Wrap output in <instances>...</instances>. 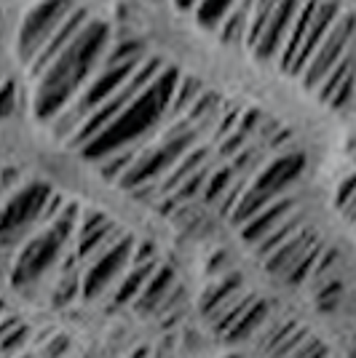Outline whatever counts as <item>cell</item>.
<instances>
[{
    "mask_svg": "<svg viewBox=\"0 0 356 358\" xmlns=\"http://www.w3.org/2000/svg\"><path fill=\"white\" fill-rule=\"evenodd\" d=\"M316 99L332 110H343L356 99V43L341 59V64L327 75V80L316 91Z\"/></svg>",
    "mask_w": 356,
    "mask_h": 358,
    "instance_id": "cell-12",
    "label": "cell"
},
{
    "mask_svg": "<svg viewBox=\"0 0 356 358\" xmlns=\"http://www.w3.org/2000/svg\"><path fill=\"white\" fill-rule=\"evenodd\" d=\"M172 286H174V270H169L166 265H158L156 273L150 275L148 286L142 289V294L137 297V313H150V310H156V305H161L166 294L172 292Z\"/></svg>",
    "mask_w": 356,
    "mask_h": 358,
    "instance_id": "cell-18",
    "label": "cell"
},
{
    "mask_svg": "<svg viewBox=\"0 0 356 358\" xmlns=\"http://www.w3.org/2000/svg\"><path fill=\"white\" fill-rule=\"evenodd\" d=\"M228 268V254L225 252H217L212 259H209V268H207V273L209 275H220L223 270Z\"/></svg>",
    "mask_w": 356,
    "mask_h": 358,
    "instance_id": "cell-34",
    "label": "cell"
},
{
    "mask_svg": "<svg viewBox=\"0 0 356 358\" xmlns=\"http://www.w3.org/2000/svg\"><path fill=\"white\" fill-rule=\"evenodd\" d=\"M354 230H356V224H354Z\"/></svg>",
    "mask_w": 356,
    "mask_h": 358,
    "instance_id": "cell-41",
    "label": "cell"
},
{
    "mask_svg": "<svg viewBox=\"0 0 356 358\" xmlns=\"http://www.w3.org/2000/svg\"><path fill=\"white\" fill-rule=\"evenodd\" d=\"M163 67H166V64H163L161 57H148V59L139 64V70L134 73L132 80H129V83H126L118 94H113L107 102H102V105L91 113L89 118L83 120V126H81V129H78V134L67 142V148L81 150L83 145H89L97 134H102L104 129H107L113 120L118 118L121 113L132 105L134 99H137V96H139V94L148 89L150 83H153V80L163 73Z\"/></svg>",
    "mask_w": 356,
    "mask_h": 358,
    "instance_id": "cell-4",
    "label": "cell"
},
{
    "mask_svg": "<svg viewBox=\"0 0 356 358\" xmlns=\"http://www.w3.org/2000/svg\"><path fill=\"white\" fill-rule=\"evenodd\" d=\"M78 8L75 0H38L27 14L22 16L16 30V57L25 67H30L32 59L41 54L54 32L67 22V16Z\"/></svg>",
    "mask_w": 356,
    "mask_h": 358,
    "instance_id": "cell-5",
    "label": "cell"
},
{
    "mask_svg": "<svg viewBox=\"0 0 356 358\" xmlns=\"http://www.w3.org/2000/svg\"><path fill=\"white\" fill-rule=\"evenodd\" d=\"M351 358H356V343H354V353H351Z\"/></svg>",
    "mask_w": 356,
    "mask_h": 358,
    "instance_id": "cell-39",
    "label": "cell"
},
{
    "mask_svg": "<svg viewBox=\"0 0 356 358\" xmlns=\"http://www.w3.org/2000/svg\"><path fill=\"white\" fill-rule=\"evenodd\" d=\"M16 174H22V171H16L14 166H6V171H3V190H6V195H8V193H14Z\"/></svg>",
    "mask_w": 356,
    "mask_h": 358,
    "instance_id": "cell-36",
    "label": "cell"
},
{
    "mask_svg": "<svg viewBox=\"0 0 356 358\" xmlns=\"http://www.w3.org/2000/svg\"><path fill=\"white\" fill-rule=\"evenodd\" d=\"M67 337H57V343L54 345H46V358H60L64 350H67Z\"/></svg>",
    "mask_w": 356,
    "mask_h": 358,
    "instance_id": "cell-35",
    "label": "cell"
},
{
    "mask_svg": "<svg viewBox=\"0 0 356 358\" xmlns=\"http://www.w3.org/2000/svg\"><path fill=\"white\" fill-rule=\"evenodd\" d=\"M324 356H327V348L322 343H316L313 337H308V340L292 353V358H324Z\"/></svg>",
    "mask_w": 356,
    "mask_h": 358,
    "instance_id": "cell-33",
    "label": "cell"
},
{
    "mask_svg": "<svg viewBox=\"0 0 356 358\" xmlns=\"http://www.w3.org/2000/svg\"><path fill=\"white\" fill-rule=\"evenodd\" d=\"M86 24H89V11L78 6L73 14L67 16V22L62 24L60 30L54 32V38H51V41H48V43L41 48V54L32 59L30 67H27V75H30L32 83H35V80H38V78H41V75H43L46 70L51 67V64H54V59L60 57L62 51L67 48V45L73 43L75 38H78V32L83 30Z\"/></svg>",
    "mask_w": 356,
    "mask_h": 358,
    "instance_id": "cell-13",
    "label": "cell"
},
{
    "mask_svg": "<svg viewBox=\"0 0 356 358\" xmlns=\"http://www.w3.org/2000/svg\"><path fill=\"white\" fill-rule=\"evenodd\" d=\"M356 43V14L351 11H343L335 22V27L329 30V35L324 38L322 48L313 54V59L308 62V67L303 70L300 80L308 91H319V86L327 80V75L332 73L341 59L351 51V45Z\"/></svg>",
    "mask_w": 356,
    "mask_h": 358,
    "instance_id": "cell-6",
    "label": "cell"
},
{
    "mask_svg": "<svg viewBox=\"0 0 356 358\" xmlns=\"http://www.w3.org/2000/svg\"><path fill=\"white\" fill-rule=\"evenodd\" d=\"M238 0H201L196 8V22L207 30H220V24L225 22V16L236 8Z\"/></svg>",
    "mask_w": 356,
    "mask_h": 358,
    "instance_id": "cell-24",
    "label": "cell"
},
{
    "mask_svg": "<svg viewBox=\"0 0 356 358\" xmlns=\"http://www.w3.org/2000/svg\"><path fill=\"white\" fill-rule=\"evenodd\" d=\"M182 73L177 67H163V73L150 83L148 89L142 91L132 105L121 113L118 118L113 120L102 134H97L89 145L78 150L86 161H102L110 152L116 150H123L134 145V142H145V139H153L156 129L166 123V113H169V105H172V96L177 91V83Z\"/></svg>",
    "mask_w": 356,
    "mask_h": 358,
    "instance_id": "cell-2",
    "label": "cell"
},
{
    "mask_svg": "<svg viewBox=\"0 0 356 358\" xmlns=\"http://www.w3.org/2000/svg\"><path fill=\"white\" fill-rule=\"evenodd\" d=\"M241 281H244L241 273H228L223 281L207 286V292L201 297V310H204V315H209L214 308H220L225 299H231L236 292H241Z\"/></svg>",
    "mask_w": 356,
    "mask_h": 358,
    "instance_id": "cell-22",
    "label": "cell"
},
{
    "mask_svg": "<svg viewBox=\"0 0 356 358\" xmlns=\"http://www.w3.org/2000/svg\"><path fill=\"white\" fill-rule=\"evenodd\" d=\"M153 259H156V246H153V241H139V243H134L132 265H145V262H153Z\"/></svg>",
    "mask_w": 356,
    "mask_h": 358,
    "instance_id": "cell-32",
    "label": "cell"
},
{
    "mask_svg": "<svg viewBox=\"0 0 356 358\" xmlns=\"http://www.w3.org/2000/svg\"><path fill=\"white\" fill-rule=\"evenodd\" d=\"M132 254H134V243L132 238H118L107 252H102L100 257H94L89 265L83 268V292L81 297L83 299H94L104 292V286L110 284L121 270L126 265H132Z\"/></svg>",
    "mask_w": 356,
    "mask_h": 358,
    "instance_id": "cell-10",
    "label": "cell"
},
{
    "mask_svg": "<svg viewBox=\"0 0 356 358\" xmlns=\"http://www.w3.org/2000/svg\"><path fill=\"white\" fill-rule=\"evenodd\" d=\"M341 14L343 11H341V6H338V0H322V3H319V11H316V16H313L311 30H308V35H306V43H303L295 64H292V70H289L292 78H300V75H303V70L308 67V62L313 59V54L322 48L324 38L329 35V30L335 27V22H338V16Z\"/></svg>",
    "mask_w": 356,
    "mask_h": 358,
    "instance_id": "cell-15",
    "label": "cell"
},
{
    "mask_svg": "<svg viewBox=\"0 0 356 358\" xmlns=\"http://www.w3.org/2000/svg\"><path fill=\"white\" fill-rule=\"evenodd\" d=\"M54 190L46 182H27L19 185L14 193L6 195L3 209V238L11 243L14 236H25V230L35 222H43L46 206Z\"/></svg>",
    "mask_w": 356,
    "mask_h": 358,
    "instance_id": "cell-8",
    "label": "cell"
},
{
    "mask_svg": "<svg viewBox=\"0 0 356 358\" xmlns=\"http://www.w3.org/2000/svg\"><path fill=\"white\" fill-rule=\"evenodd\" d=\"M266 315H268V305L263 302V299H254L252 308L244 313V318L233 327V331H231L225 340H228V343H244V340H249L254 331L263 327Z\"/></svg>",
    "mask_w": 356,
    "mask_h": 358,
    "instance_id": "cell-26",
    "label": "cell"
},
{
    "mask_svg": "<svg viewBox=\"0 0 356 358\" xmlns=\"http://www.w3.org/2000/svg\"><path fill=\"white\" fill-rule=\"evenodd\" d=\"M16 110V83L14 78H6L3 83V118H11Z\"/></svg>",
    "mask_w": 356,
    "mask_h": 358,
    "instance_id": "cell-31",
    "label": "cell"
},
{
    "mask_svg": "<svg viewBox=\"0 0 356 358\" xmlns=\"http://www.w3.org/2000/svg\"><path fill=\"white\" fill-rule=\"evenodd\" d=\"M295 211H297L295 198H292V195H282V198H276L271 206H266L260 214H254L249 222L241 224L238 233H241V238L247 241V243H254V246H257L260 241L266 238V236H271V233H273L287 217H292Z\"/></svg>",
    "mask_w": 356,
    "mask_h": 358,
    "instance_id": "cell-16",
    "label": "cell"
},
{
    "mask_svg": "<svg viewBox=\"0 0 356 358\" xmlns=\"http://www.w3.org/2000/svg\"><path fill=\"white\" fill-rule=\"evenodd\" d=\"M341 214H345V217H348V222L356 224V195L351 198V201H348V206H345Z\"/></svg>",
    "mask_w": 356,
    "mask_h": 358,
    "instance_id": "cell-38",
    "label": "cell"
},
{
    "mask_svg": "<svg viewBox=\"0 0 356 358\" xmlns=\"http://www.w3.org/2000/svg\"><path fill=\"white\" fill-rule=\"evenodd\" d=\"M303 3H306V0H279V6L273 8V14L268 16L260 38L249 45L254 59L279 62V54H282L284 43H287V38H289V30H292V24H295Z\"/></svg>",
    "mask_w": 356,
    "mask_h": 358,
    "instance_id": "cell-9",
    "label": "cell"
},
{
    "mask_svg": "<svg viewBox=\"0 0 356 358\" xmlns=\"http://www.w3.org/2000/svg\"><path fill=\"white\" fill-rule=\"evenodd\" d=\"M303 171H306V155L297 150H289V152H282V155L271 158L268 164H263V169L249 182V187L279 198L287 187H292L297 179L303 177Z\"/></svg>",
    "mask_w": 356,
    "mask_h": 358,
    "instance_id": "cell-11",
    "label": "cell"
},
{
    "mask_svg": "<svg viewBox=\"0 0 356 358\" xmlns=\"http://www.w3.org/2000/svg\"><path fill=\"white\" fill-rule=\"evenodd\" d=\"M110 27L102 19H89L73 43L54 59L32 86V113L41 123H51L64 107L83 91L94 73L100 70L110 48Z\"/></svg>",
    "mask_w": 356,
    "mask_h": 358,
    "instance_id": "cell-1",
    "label": "cell"
},
{
    "mask_svg": "<svg viewBox=\"0 0 356 358\" xmlns=\"http://www.w3.org/2000/svg\"><path fill=\"white\" fill-rule=\"evenodd\" d=\"M341 294H343V284L341 281H329L327 286H322V292L316 294V302H319V310H335L338 308V302H341Z\"/></svg>",
    "mask_w": 356,
    "mask_h": 358,
    "instance_id": "cell-28",
    "label": "cell"
},
{
    "mask_svg": "<svg viewBox=\"0 0 356 358\" xmlns=\"http://www.w3.org/2000/svg\"><path fill=\"white\" fill-rule=\"evenodd\" d=\"M282 198V195H279ZM276 201V195H268V193H260V190H254V187H247V193L241 195V201H238L236 211L231 214V222L241 227L244 222H249L254 214H260V211L271 206Z\"/></svg>",
    "mask_w": 356,
    "mask_h": 358,
    "instance_id": "cell-23",
    "label": "cell"
},
{
    "mask_svg": "<svg viewBox=\"0 0 356 358\" xmlns=\"http://www.w3.org/2000/svg\"><path fill=\"white\" fill-rule=\"evenodd\" d=\"M204 91L207 89H204V83H201L198 78H193V75H182L177 83V91H174V96H172L169 113H166V123H172V120H177V118H185Z\"/></svg>",
    "mask_w": 356,
    "mask_h": 358,
    "instance_id": "cell-19",
    "label": "cell"
},
{
    "mask_svg": "<svg viewBox=\"0 0 356 358\" xmlns=\"http://www.w3.org/2000/svg\"><path fill=\"white\" fill-rule=\"evenodd\" d=\"M335 265H338V252H335V249H327V252L319 254V259H316V268H313L311 278H322V281H324L327 275L335 270Z\"/></svg>",
    "mask_w": 356,
    "mask_h": 358,
    "instance_id": "cell-29",
    "label": "cell"
},
{
    "mask_svg": "<svg viewBox=\"0 0 356 358\" xmlns=\"http://www.w3.org/2000/svg\"><path fill=\"white\" fill-rule=\"evenodd\" d=\"M236 169L231 161H223L220 166H214V171H212V177H209L207 187H204V195H201V203L204 206H220V201H223V195L231 190V185L236 182Z\"/></svg>",
    "mask_w": 356,
    "mask_h": 358,
    "instance_id": "cell-21",
    "label": "cell"
},
{
    "mask_svg": "<svg viewBox=\"0 0 356 358\" xmlns=\"http://www.w3.org/2000/svg\"><path fill=\"white\" fill-rule=\"evenodd\" d=\"M158 262H145V265H129V275L121 281L118 292H116V302L118 305H126V302H137V297L142 294V289L148 286L150 275L156 273Z\"/></svg>",
    "mask_w": 356,
    "mask_h": 358,
    "instance_id": "cell-20",
    "label": "cell"
},
{
    "mask_svg": "<svg viewBox=\"0 0 356 358\" xmlns=\"http://www.w3.org/2000/svg\"><path fill=\"white\" fill-rule=\"evenodd\" d=\"M231 358H236V356H231Z\"/></svg>",
    "mask_w": 356,
    "mask_h": 358,
    "instance_id": "cell-40",
    "label": "cell"
},
{
    "mask_svg": "<svg viewBox=\"0 0 356 358\" xmlns=\"http://www.w3.org/2000/svg\"><path fill=\"white\" fill-rule=\"evenodd\" d=\"M64 236L54 224H48L46 230L35 233L16 254L14 265L8 268V278L14 286L30 284L35 278H41L46 270L51 268L62 254H64Z\"/></svg>",
    "mask_w": 356,
    "mask_h": 358,
    "instance_id": "cell-7",
    "label": "cell"
},
{
    "mask_svg": "<svg viewBox=\"0 0 356 358\" xmlns=\"http://www.w3.org/2000/svg\"><path fill=\"white\" fill-rule=\"evenodd\" d=\"M148 57H150L148 48L139 43V41L110 43V48H107V54H104L102 64L94 73V78L83 86V91L75 96L73 102L51 120V134H54V139L70 142L78 134V129L83 126V120L89 118L102 102H107L113 94H118L132 80L134 73L139 70V64L148 59Z\"/></svg>",
    "mask_w": 356,
    "mask_h": 358,
    "instance_id": "cell-3",
    "label": "cell"
},
{
    "mask_svg": "<svg viewBox=\"0 0 356 358\" xmlns=\"http://www.w3.org/2000/svg\"><path fill=\"white\" fill-rule=\"evenodd\" d=\"M300 227H303V214H300V211H295V214H292V217H287V220H284V222L279 224V227H276L271 236H266V238L257 243V254H260L263 259H266V257H271V254L276 252L282 243H287V241L292 238Z\"/></svg>",
    "mask_w": 356,
    "mask_h": 358,
    "instance_id": "cell-25",
    "label": "cell"
},
{
    "mask_svg": "<svg viewBox=\"0 0 356 358\" xmlns=\"http://www.w3.org/2000/svg\"><path fill=\"white\" fill-rule=\"evenodd\" d=\"M172 3L177 6L182 14H191V11H196V8H198V3H201V0H172Z\"/></svg>",
    "mask_w": 356,
    "mask_h": 358,
    "instance_id": "cell-37",
    "label": "cell"
},
{
    "mask_svg": "<svg viewBox=\"0 0 356 358\" xmlns=\"http://www.w3.org/2000/svg\"><path fill=\"white\" fill-rule=\"evenodd\" d=\"M319 246V238H316V230L311 224H303L292 238L282 243L276 252L266 257V270L271 275H279V278H289V273L303 262V257L308 252H313Z\"/></svg>",
    "mask_w": 356,
    "mask_h": 358,
    "instance_id": "cell-14",
    "label": "cell"
},
{
    "mask_svg": "<svg viewBox=\"0 0 356 358\" xmlns=\"http://www.w3.org/2000/svg\"><path fill=\"white\" fill-rule=\"evenodd\" d=\"M354 195H356V174H351V177H345L338 185V193H335V206H338V211L345 209Z\"/></svg>",
    "mask_w": 356,
    "mask_h": 358,
    "instance_id": "cell-30",
    "label": "cell"
},
{
    "mask_svg": "<svg viewBox=\"0 0 356 358\" xmlns=\"http://www.w3.org/2000/svg\"><path fill=\"white\" fill-rule=\"evenodd\" d=\"M27 337H30V327H25L22 321L14 327V318L8 315L6 324H3V356L11 358L16 350H22V345L27 343Z\"/></svg>",
    "mask_w": 356,
    "mask_h": 358,
    "instance_id": "cell-27",
    "label": "cell"
},
{
    "mask_svg": "<svg viewBox=\"0 0 356 358\" xmlns=\"http://www.w3.org/2000/svg\"><path fill=\"white\" fill-rule=\"evenodd\" d=\"M319 3H322V0H306L303 8H300V14H297L295 24H292V30H289V38H287V43H284L282 54H279V64H282V70L287 75H289V70H292V64H295V59H297V54H300V48L306 43V35L311 30L313 16L319 11Z\"/></svg>",
    "mask_w": 356,
    "mask_h": 358,
    "instance_id": "cell-17",
    "label": "cell"
}]
</instances>
